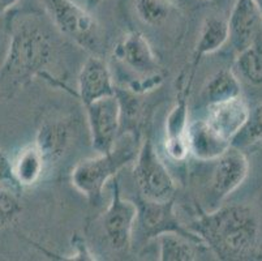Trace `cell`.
I'll return each mask as SVG.
<instances>
[{
	"instance_id": "6da1fadb",
	"label": "cell",
	"mask_w": 262,
	"mask_h": 261,
	"mask_svg": "<svg viewBox=\"0 0 262 261\" xmlns=\"http://www.w3.org/2000/svg\"><path fill=\"white\" fill-rule=\"evenodd\" d=\"M202 243L221 260H243L253 256L258 240V222L247 205H223L200 212L189 225Z\"/></svg>"
},
{
	"instance_id": "7a4b0ae2",
	"label": "cell",
	"mask_w": 262,
	"mask_h": 261,
	"mask_svg": "<svg viewBox=\"0 0 262 261\" xmlns=\"http://www.w3.org/2000/svg\"><path fill=\"white\" fill-rule=\"evenodd\" d=\"M11 41L0 67V101H8L43 75L52 59L50 35L37 23L9 21Z\"/></svg>"
},
{
	"instance_id": "3957f363",
	"label": "cell",
	"mask_w": 262,
	"mask_h": 261,
	"mask_svg": "<svg viewBox=\"0 0 262 261\" xmlns=\"http://www.w3.org/2000/svg\"><path fill=\"white\" fill-rule=\"evenodd\" d=\"M137 149L132 143L120 148H114L108 153L81 159L72 169L71 183L90 203L98 204L103 188L119 171L135 161Z\"/></svg>"
},
{
	"instance_id": "277c9868",
	"label": "cell",
	"mask_w": 262,
	"mask_h": 261,
	"mask_svg": "<svg viewBox=\"0 0 262 261\" xmlns=\"http://www.w3.org/2000/svg\"><path fill=\"white\" fill-rule=\"evenodd\" d=\"M133 175L139 187L140 196L142 197L154 201H168L175 198V180L159 157L149 132L136 154Z\"/></svg>"
},
{
	"instance_id": "5b68a950",
	"label": "cell",
	"mask_w": 262,
	"mask_h": 261,
	"mask_svg": "<svg viewBox=\"0 0 262 261\" xmlns=\"http://www.w3.org/2000/svg\"><path fill=\"white\" fill-rule=\"evenodd\" d=\"M135 203L137 215L133 236L139 235L140 242L146 243L151 239H157L162 234L175 233L204 244L189 227L180 222L175 212V198L168 201H154L139 195Z\"/></svg>"
},
{
	"instance_id": "8992f818",
	"label": "cell",
	"mask_w": 262,
	"mask_h": 261,
	"mask_svg": "<svg viewBox=\"0 0 262 261\" xmlns=\"http://www.w3.org/2000/svg\"><path fill=\"white\" fill-rule=\"evenodd\" d=\"M59 32L86 50L98 46V26L92 14L73 0H40Z\"/></svg>"
},
{
	"instance_id": "52a82bcc",
	"label": "cell",
	"mask_w": 262,
	"mask_h": 261,
	"mask_svg": "<svg viewBox=\"0 0 262 261\" xmlns=\"http://www.w3.org/2000/svg\"><path fill=\"white\" fill-rule=\"evenodd\" d=\"M194 73L183 71L178 83V95L173 107L166 119V152L173 161H184L189 154L188 126H189V95L192 92Z\"/></svg>"
},
{
	"instance_id": "ba28073f",
	"label": "cell",
	"mask_w": 262,
	"mask_h": 261,
	"mask_svg": "<svg viewBox=\"0 0 262 261\" xmlns=\"http://www.w3.org/2000/svg\"><path fill=\"white\" fill-rule=\"evenodd\" d=\"M111 201L103 217V230L111 247L115 251H128L133 243L137 207L135 201L121 197L120 184L114 178Z\"/></svg>"
},
{
	"instance_id": "9c48e42d",
	"label": "cell",
	"mask_w": 262,
	"mask_h": 261,
	"mask_svg": "<svg viewBox=\"0 0 262 261\" xmlns=\"http://www.w3.org/2000/svg\"><path fill=\"white\" fill-rule=\"evenodd\" d=\"M84 107L86 110L93 149L97 153L111 152L120 133V104L116 93Z\"/></svg>"
},
{
	"instance_id": "30bf717a",
	"label": "cell",
	"mask_w": 262,
	"mask_h": 261,
	"mask_svg": "<svg viewBox=\"0 0 262 261\" xmlns=\"http://www.w3.org/2000/svg\"><path fill=\"white\" fill-rule=\"evenodd\" d=\"M214 162L210 192L215 201L221 203L244 183L249 171V162L242 149L232 145Z\"/></svg>"
},
{
	"instance_id": "8fae6325",
	"label": "cell",
	"mask_w": 262,
	"mask_h": 261,
	"mask_svg": "<svg viewBox=\"0 0 262 261\" xmlns=\"http://www.w3.org/2000/svg\"><path fill=\"white\" fill-rule=\"evenodd\" d=\"M116 59L136 73L153 77L159 76L161 66L156 52L144 34L139 30H130L115 47Z\"/></svg>"
},
{
	"instance_id": "7c38bea8",
	"label": "cell",
	"mask_w": 262,
	"mask_h": 261,
	"mask_svg": "<svg viewBox=\"0 0 262 261\" xmlns=\"http://www.w3.org/2000/svg\"><path fill=\"white\" fill-rule=\"evenodd\" d=\"M228 25V42L239 54L262 35V17L252 0H235Z\"/></svg>"
},
{
	"instance_id": "4fadbf2b",
	"label": "cell",
	"mask_w": 262,
	"mask_h": 261,
	"mask_svg": "<svg viewBox=\"0 0 262 261\" xmlns=\"http://www.w3.org/2000/svg\"><path fill=\"white\" fill-rule=\"evenodd\" d=\"M78 89L73 95L82 102L84 106L101 98L115 95L116 86L108 66L98 56L88 57L81 67L77 78Z\"/></svg>"
},
{
	"instance_id": "5bb4252c",
	"label": "cell",
	"mask_w": 262,
	"mask_h": 261,
	"mask_svg": "<svg viewBox=\"0 0 262 261\" xmlns=\"http://www.w3.org/2000/svg\"><path fill=\"white\" fill-rule=\"evenodd\" d=\"M249 115V106L240 97L223 101L218 104L208 105V112L205 121L209 126L228 143L239 133Z\"/></svg>"
},
{
	"instance_id": "9a60e30c",
	"label": "cell",
	"mask_w": 262,
	"mask_h": 261,
	"mask_svg": "<svg viewBox=\"0 0 262 261\" xmlns=\"http://www.w3.org/2000/svg\"><path fill=\"white\" fill-rule=\"evenodd\" d=\"M230 147L231 143L221 137L204 118L189 122L188 149L189 154L197 158L199 161H214Z\"/></svg>"
},
{
	"instance_id": "2e32d148",
	"label": "cell",
	"mask_w": 262,
	"mask_h": 261,
	"mask_svg": "<svg viewBox=\"0 0 262 261\" xmlns=\"http://www.w3.org/2000/svg\"><path fill=\"white\" fill-rule=\"evenodd\" d=\"M71 124L63 119L47 121L40 124L35 135L34 144L43 155L47 167L60 159L71 144Z\"/></svg>"
},
{
	"instance_id": "e0dca14e",
	"label": "cell",
	"mask_w": 262,
	"mask_h": 261,
	"mask_svg": "<svg viewBox=\"0 0 262 261\" xmlns=\"http://www.w3.org/2000/svg\"><path fill=\"white\" fill-rule=\"evenodd\" d=\"M228 42V25L227 21L221 17L210 16L206 17L202 23L200 34L197 38L194 51H193V61L189 71L196 73L197 67L201 63L204 56L222 49Z\"/></svg>"
},
{
	"instance_id": "ac0fdd59",
	"label": "cell",
	"mask_w": 262,
	"mask_h": 261,
	"mask_svg": "<svg viewBox=\"0 0 262 261\" xmlns=\"http://www.w3.org/2000/svg\"><path fill=\"white\" fill-rule=\"evenodd\" d=\"M49 170L43 155L34 143L24 147L12 162V171L16 183L24 187H33L43 179Z\"/></svg>"
},
{
	"instance_id": "d6986e66",
	"label": "cell",
	"mask_w": 262,
	"mask_h": 261,
	"mask_svg": "<svg viewBox=\"0 0 262 261\" xmlns=\"http://www.w3.org/2000/svg\"><path fill=\"white\" fill-rule=\"evenodd\" d=\"M161 261H194L199 258L200 250L205 244L179 235L175 233L162 234L157 238Z\"/></svg>"
},
{
	"instance_id": "ffe728a7",
	"label": "cell",
	"mask_w": 262,
	"mask_h": 261,
	"mask_svg": "<svg viewBox=\"0 0 262 261\" xmlns=\"http://www.w3.org/2000/svg\"><path fill=\"white\" fill-rule=\"evenodd\" d=\"M116 97L120 104V132L130 133L135 140H139L142 126L145 124V111L141 101L136 93L125 92L116 88Z\"/></svg>"
},
{
	"instance_id": "44dd1931",
	"label": "cell",
	"mask_w": 262,
	"mask_h": 261,
	"mask_svg": "<svg viewBox=\"0 0 262 261\" xmlns=\"http://www.w3.org/2000/svg\"><path fill=\"white\" fill-rule=\"evenodd\" d=\"M208 105L218 104L242 95V85L231 69H222L210 77L204 89Z\"/></svg>"
},
{
	"instance_id": "7402d4cb",
	"label": "cell",
	"mask_w": 262,
	"mask_h": 261,
	"mask_svg": "<svg viewBox=\"0 0 262 261\" xmlns=\"http://www.w3.org/2000/svg\"><path fill=\"white\" fill-rule=\"evenodd\" d=\"M235 67L248 83L262 85V35L237 54Z\"/></svg>"
},
{
	"instance_id": "603a6c76",
	"label": "cell",
	"mask_w": 262,
	"mask_h": 261,
	"mask_svg": "<svg viewBox=\"0 0 262 261\" xmlns=\"http://www.w3.org/2000/svg\"><path fill=\"white\" fill-rule=\"evenodd\" d=\"M21 192L23 188L18 184L12 182L0 183V229L13 224L23 212Z\"/></svg>"
},
{
	"instance_id": "cb8c5ba5",
	"label": "cell",
	"mask_w": 262,
	"mask_h": 261,
	"mask_svg": "<svg viewBox=\"0 0 262 261\" xmlns=\"http://www.w3.org/2000/svg\"><path fill=\"white\" fill-rule=\"evenodd\" d=\"M135 8L142 23L149 26H159L172 14L175 4L172 0H136Z\"/></svg>"
},
{
	"instance_id": "d4e9b609",
	"label": "cell",
	"mask_w": 262,
	"mask_h": 261,
	"mask_svg": "<svg viewBox=\"0 0 262 261\" xmlns=\"http://www.w3.org/2000/svg\"><path fill=\"white\" fill-rule=\"evenodd\" d=\"M259 141H262V102L256 105L253 109H249L247 122L239 133L233 137L231 145L243 149Z\"/></svg>"
},
{
	"instance_id": "484cf974",
	"label": "cell",
	"mask_w": 262,
	"mask_h": 261,
	"mask_svg": "<svg viewBox=\"0 0 262 261\" xmlns=\"http://www.w3.org/2000/svg\"><path fill=\"white\" fill-rule=\"evenodd\" d=\"M2 182L16 183L15 178H13V171H12V161L7 157L6 153L0 150V183Z\"/></svg>"
},
{
	"instance_id": "4316f807",
	"label": "cell",
	"mask_w": 262,
	"mask_h": 261,
	"mask_svg": "<svg viewBox=\"0 0 262 261\" xmlns=\"http://www.w3.org/2000/svg\"><path fill=\"white\" fill-rule=\"evenodd\" d=\"M18 2H20V0H0V14H8V12L11 11Z\"/></svg>"
},
{
	"instance_id": "83f0119b",
	"label": "cell",
	"mask_w": 262,
	"mask_h": 261,
	"mask_svg": "<svg viewBox=\"0 0 262 261\" xmlns=\"http://www.w3.org/2000/svg\"><path fill=\"white\" fill-rule=\"evenodd\" d=\"M254 4H256V7L258 8L259 13H261V17H262V0H252Z\"/></svg>"
},
{
	"instance_id": "f1b7e54d",
	"label": "cell",
	"mask_w": 262,
	"mask_h": 261,
	"mask_svg": "<svg viewBox=\"0 0 262 261\" xmlns=\"http://www.w3.org/2000/svg\"><path fill=\"white\" fill-rule=\"evenodd\" d=\"M209 2H211V3H215V4L222 3V0H209Z\"/></svg>"
}]
</instances>
